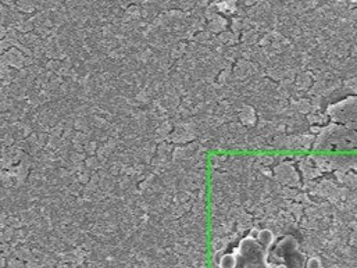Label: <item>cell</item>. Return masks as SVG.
Masks as SVG:
<instances>
[{
	"label": "cell",
	"instance_id": "obj_3",
	"mask_svg": "<svg viewBox=\"0 0 357 268\" xmlns=\"http://www.w3.org/2000/svg\"><path fill=\"white\" fill-rule=\"evenodd\" d=\"M199 146H200V143H199L197 140L190 142V143H188V145L175 146V149H174L173 156H171V157H173V160H175V161L182 163V161L188 160V158H190L193 154H195V152L197 150Z\"/></svg>",
	"mask_w": 357,
	"mask_h": 268
},
{
	"label": "cell",
	"instance_id": "obj_18",
	"mask_svg": "<svg viewBox=\"0 0 357 268\" xmlns=\"http://www.w3.org/2000/svg\"><path fill=\"white\" fill-rule=\"evenodd\" d=\"M213 38L214 35H211L207 29H204V31H200V32L196 34L195 38H193V42H196V43L200 45V46H206V43H207L208 41H211Z\"/></svg>",
	"mask_w": 357,
	"mask_h": 268
},
{
	"label": "cell",
	"instance_id": "obj_5",
	"mask_svg": "<svg viewBox=\"0 0 357 268\" xmlns=\"http://www.w3.org/2000/svg\"><path fill=\"white\" fill-rule=\"evenodd\" d=\"M238 120H239V123H242L248 129L250 127H253L254 124H256V120H257L256 110L253 109V106H245L241 110V113L238 114Z\"/></svg>",
	"mask_w": 357,
	"mask_h": 268
},
{
	"label": "cell",
	"instance_id": "obj_22",
	"mask_svg": "<svg viewBox=\"0 0 357 268\" xmlns=\"http://www.w3.org/2000/svg\"><path fill=\"white\" fill-rule=\"evenodd\" d=\"M85 165H87V168H89L93 172H98L100 169V165H102V161H100V158L98 156H92V157H88L85 160Z\"/></svg>",
	"mask_w": 357,
	"mask_h": 268
},
{
	"label": "cell",
	"instance_id": "obj_9",
	"mask_svg": "<svg viewBox=\"0 0 357 268\" xmlns=\"http://www.w3.org/2000/svg\"><path fill=\"white\" fill-rule=\"evenodd\" d=\"M228 181H231L230 172H224L221 169H211L210 184H223V185H225Z\"/></svg>",
	"mask_w": 357,
	"mask_h": 268
},
{
	"label": "cell",
	"instance_id": "obj_4",
	"mask_svg": "<svg viewBox=\"0 0 357 268\" xmlns=\"http://www.w3.org/2000/svg\"><path fill=\"white\" fill-rule=\"evenodd\" d=\"M228 28H230V20L225 18L224 16H221V14L217 16L216 18H213L211 21H208L207 27H206V29H207L208 32L214 36L223 34V32L227 31Z\"/></svg>",
	"mask_w": 357,
	"mask_h": 268
},
{
	"label": "cell",
	"instance_id": "obj_11",
	"mask_svg": "<svg viewBox=\"0 0 357 268\" xmlns=\"http://www.w3.org/2000/svg\"><path fill=\"white\" fill-rule=\"evenodd\" d=\"M0 181H2V188L5 189H13L16 187V178L13 176V174L9 169H2V174H0Z\"/></svg>",
	"mask_w": 357,
	"mask_h": 268
},
{
	"label": "cell",
	"instance_id": "obj_12",
	"mask_svg": "<svg viewBox=\"0 0 357 268\" xmlns=\"http://www.w3.org/2000/svg\"><path fill=\"white\" fill-rule=\"evenodd\" d=\"M227 160H228V154H213V156H210V160H208L210 168L221 169V167L224 165Z\"/></svg>",
	"mask_w": 357,
	"mask_h": 268
},
{
	"label": "cell",
	"instance_id": "obj_17",
	"mask_svg": "<svg viewBox=\"0 0 357 268\" xmlns=\"http://www.w3.org/2000/svg\"><path fill=\"white\" fill-rule=\"evenodd\" d=\"M248 211L243 206H231V209L228 210V214H227V218H231L234 221H238L243 214H246Z\"/></svg>",
	"mask_w": 357,
	"mask_h": 268
},
{
	"label": "cell",
	"instance_id": "obj_26",
	"mask_svg": "<svg viewBox=\"0 0 357 268\" xmlns=\"http://www.w3.org/2000/svg\"><path fill=\"white\" fill-rule=\"evenodd\" d=\"M99 146L100 145H99L98 142H95V140L88 142L87 145H85V153H87L88 157H92V156H96V154H98Z\"/></svg>",
	"mask_w": 357,
	"mask_h": 268
},
{
	"label": "cell",
	"instance_id": "obj_16",
	"mask_svg": "<svg viewBox=\"0 0 357 268\" xmlns=\"http://www.w3.org/2000/svg\"><path fill=\"white\" fill-rule=\"evenodd\" d=\"M231 32H234L235 35H241V32H243V18L242 17H232L230 20V28Z\"/></svg>",
	"mask_w": 357,
	"mask_h": 268
},
{
	"label": "cell",
	"instance_id": "obj_8",
	"mask_svg": "<svg viewBox=\"0 0 357 268\" xmlns=\"http://www.w3.org/2000/svg\"><path fill=\"white\" fill-rule=\"evenodd\" d=\"M253 228V216L250 213L243 214L238 221H236V231L239 233H243L245 231H250Z\"/></svg>",
	"mask_w": 357,
	"mask_h": 268
},
{
	"label": "cell",
	"instance_id": "obj_7",
	"mask_svg": "<svg viewBox=\"0 0 357 268\" xmlns=\"http://www.w3.org/2000/svg\"><path fill=\"white\" fill-rule=\"evenodd\" d=\"M261 245L267 247V249H271L274 246V242H275V233L271 231L270 228H263L259 233V238H257Z\"/></svg>",
	"mask_w": 357,
	"mask_h": 268
},
{
	"label": "cell",
	"instance_id": "obj_1",
	"mask_svg": "<svg viewBox=\"0 0 357 268\" xmlns=\"http://www.w3.org/2000/svg\"><path fill=\"white\" fill-rule=\"evenodd\" d=\"M268 250L257 239L242 238L234 250L238 264L236 268H288L283 264H272L267 261Z\"/></svg>",
	"mask_w": 357,
	"mask_h": 268
},
{
	"label": "cell",
	"instance_id": "obj_10",
	"mask_svg": "<svg viewBox=\"0 0 357 268\" xmlns=\"http://www.w3.org/2000/svg\"><path fill=\"white\" fill-rule=\"evenodd\" d=\"M186 46H188L186 42H179V43L174 45V46L170 49V56H171L174 61L185 57V54H186Z\"/></svg>",
	"mask_w": 357,
	"mask_h": 268
},
{
	"label": "cell",
	"instance_id": "obj_24",
	"mask_svg": "<svg viewBox=\"0 0 357 268\" xmlns=\"http://www.w3.org/2000/svg\"><path fill=\"white\" fill-rule=\"evenodd\" d=\"M14 235H16V229L13 227H6L2 229V242L7 243L10 240L14 239Z\"/></svg>",
	"mask_w": 357,
	"mask_h": 268
},
{
	"label": "cell",
	"instance_id": "obj_13",
	"mask_svg": "<svg viewBox=\"0 0 357 268\" xmlns=\"http://www.w3.org/2000/svg\"><path fill=\"white\" fill-rule=\"evenodd\" d=\"M41 38L39 36L36 35L35 32H29V34H24V35H21L20 36V39H18V42L20 43H23L24 46H27V47H32L38 43V41H39Z\"/></svg>",
	"mask_w": 357,
	"mask_h": 268
},
{
	"label": "cell",
	"instance_id": "obj_15",
	"mask_svg": "<svg viewBox=\"0 0 357 268\" xmlns=\"http://www.w3.org/2000/svg\"><path fill=\"white\" fill-rule=\"evenodd\" d=\"M256 42H257V32H256V31L250 29V31L242 32V35H241V43L246 45V46H252Z\"/></svg>",
	"mask_w": 357,
	"mask_h": 268
},
{
	"label": "cell",
	"instance_id": "obj_2",
	"mask_svg": "<svg viewBox=\"0 0 357 268\" xmlns=\"http://www.w3.org/2000/svg\"><path fill=\"white\" fill-rule=\"evenodd\" d=\"M24 58H25V56L23 53L20 52L17 47H13L9 52L2 53V60L0 61H2V67H12L14 70L20 71L25 68Z\"/></svg>",
	"mask_w": 357,
	"mask_h": 268
},
{
	"label": "cell",
	"instance_id": "obj_14",
	"mask_svg": "<svg viewBox=\"0 0 357 268\" xmlns=\"http://www.w3.org/2000/svg\"><path fill=\"white\" fill-rule=\"evenodd\" d=\"M238 260L234 253H227L224 256L221 257V260L219 262L220 268H236Z\"/></svg>",
	"mask_w": 357,
	"mask_h": 268
},
{
	"label": "cell",
	"instance_id": "obj_23",
	"mask_svg": "<svg viewBox=\"0 0 357 268\" xmlns=\"http://www.w3.org/2000/svg\"><path fill=\"white\" fill-rule=\"evenodd\" d=\"M92 174H93V171H91L89 168H84L82 171H80V172L77 174V176H78V181H80V184H82V185L85 187V185H88V184H89V181H91Z\"/></svg>",
	"mask_w": 357,
	"mask_h": 268
},
{
	"label": "cell",
	"instance_id": "obj_19",
	"mask_svg": "<svg viewBox=\"0 0 357 268\" xmlns=\"http://www.w3.org/2000/svg\"><path fill=\"white\" fill-rule=\"evenodd\" d=\"M175 145L171 142H163L160 145H157V153L156 154H162V156H173Z\"/></svg>",
	"mask_w": 357,
	"mask_h": 268
},
{
	"label": "cell",
	"instance_id": "obj_21",
	"mask_svg": "<svg viewBox=\"0 0 357 268\" xmlns=\"http://www.w3.org/2000/svg\"><path fill=\"white\" fill-rule=\"evenodd\" d=\"M217 16H220V12H219V7H217V2H214V3H210L207 6V9L204 10V18H206V21H211L213 18H216Z\"/></svg>",
	"mask_w": 357,
	"mask_h": 268
},
{
	"label": "cell",
	"instance_id": "obj_6",
	"mask_svg": "<svg viewBox=\"0 0 357 268\" xmlns=\"http://www.w3.org/2000/svg\"><path fill=\"white\" fill-rule=\"evenodd\" d=\"M217 7L221 16H224L225 18H232L236 16V7H238V2L234 0H227V2H217Z\"/></svg>",
	"mask_w": 357,
	"mask_h": 268
},
{
	"label": "cell",
	"instance_id": "obj_25",
	"mask_svg": "<svg viewBox=\"0 0 357 268\" xmlns=\"http://www.w3.org/2000/svg\"><path fill=\"white\" fill-rule=\"evenodd\" d=\"M84 189H85V187H84L82 184H80V182H77V184L69 185L68 192H69V195H71V196H74V198H81L82 193H84Z\"/></svg>",
	"mask_w": 357,
	"mask_h": 268
},
{
	"label": "cell",
	"instance_id": "obj_28",
	"mask_svg": "<svg viewBox=\"0 0 357 268\" xmlns=\"http://www.w3.org/2000/svg\"><path fill=\"white\" fill-rule=\"evenodd\" d=\"M60 65H61V61H60V60H49L46 64V70L53 71V72H57V70L60 68Z\"/></svg>",
	"mask_w": 357,
	"mask_h": 268
},
{
	"label": "cell",
	"instance_id": "obj_20",
	"mask_svg": "<svg viewBox=\"0 0 357 268\" xmlns=\"http://www.w3.org/2000/svg\"><path fill=\"white\" fill-rule=\"evenodd\" d=\"M190 214H193L195 217L204 216L206 214V200H196L192 206Z\"/></svg>",
	"mask_w": 357,
	"mask_h": 268
},
{
	"label": "cell",
	"instance_id": "obj_27",
	"mask_svg": "<svg viewBox=\"0 0 357 268\" xmlns=\"http://www.w3.org/2000/svg\"><path fill=\"white\" fill-rule=\"evenodd\" d=\"M232 76V70H224L220 72L219 78H217V83L220 85H225L227 82L230 81V78Z\"/></svg>",
	"mask_w": 357,
	"mask_h": 268
}]
</instances>
